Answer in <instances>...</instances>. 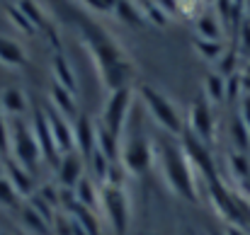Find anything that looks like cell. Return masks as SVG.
Here are the masks:
<instances>
[{"instance_id":"obj_1","label":"cell","mask_w":250,"mask_h":235,"mask_svg":"<svg viewBox=\"0 0 250 235\" xmlns=\"http://www.w3.org/2000/svg\"><path fill=\"white\" fill-rule=\"evenodd\" d=\"M81 37H83L87 54L95 61V68H97V76L102 80V85L109 92L131 87V80L136 78V73H134V66L126 59L122 44L112 34H107L102 27L90 24V22L81 24Z\"/></svg>"},{"instance_id":"obj_2","label":"cell","mask_w":250,"mask_h":235,"mask_svg":"<svg viewBox=\"0 0 250 235\" xmlns=\"http://www.w3.org/2000/svg\"><path fill=\"white\" fill-rule=\"evenodd\" d=\"M153 162L161 170V177L166 182V187L177 194L180 199L197 204L199 199V189H197V172L192 170L189 160L185 157L180 146H172L167 141H161L158 146H153Z\"/></svg>"},{"instance_id":"obj_3","label":"cell","mask_w":250,"mask_h":235,"mask_svg":"<svg viewBox=\"0 0 250 235\" xmlns=\"http://www.w3.org/2000/svg\"><path fill=\"white\" fill-rule=\"evenodd\" d=\"M139 97H141V104L146 107V112L151 114V119L166 131L170 136H180L187 131V124L182 121L177 107L167 99L163 92H158L156 87L151 85H141L139 87Z\"/></svg>"},{"instance_id":"obj_4","label":"cell","mask_w":250,"mask_h":235,"mask_svg":"<svg viewBox=\"0 0 250 235\" xmlns=\"http://www.w3.org/2000/svg\"><path fill=\"white\" fill-rule=\"evenodd\" d=\"M100 206L104 218L109 221L112 231L117 235H124L129 231V218H131V206H129V196L124 192V187H109L102 184L100 187Z\"/></svg>"},{"instance_id":"obj_5","label":"cell","mask_w":250,"mask_h":235,"mask_svg":"<svg viewBox=\"0 0 250 235\" xmlns=\"http://www.w3.org/2000/svg\"><path fill=\"white\" fill-rule=\"evenodd\" d=\"M10 157L22 165L27 172H32L37 167V162L42 160V151L34 141V134L29 129V124L15 119L10 124Z\"/></svg>"},{"instance_id":"obj_6","label":"cell","mask_w":250,"mask_h":235,"mask_svg":"<svg viewBox=\"0 0 250 235\" xmlns=\"http://www.w3.org/2000/svg\"><path fill=\"white\" fill-rule=\"evenodd\" d=\"M131 104H134V87L109 92V97L104 102V109H102V117H100V124L109 134L122 138V134L126 129V121H129V114H131Z\"/></svg>"},{"instance_id":"obj_7","label":"cell","mask_w":250,"mask_h":235,"mask_svg":"<svg viewBox=\"0 0 250 235\" xmlns=\"http://www.w3.org/2000/svg\"><path fill=\"white\" fill-rule=\"evenodd\" d=\"M180 148H182V153H185V157L189 160L192 170L197 172V177H199L204 184L219 179V175H216V162H214V157L209 153L207 143H202L197 136H192L189 131H185V134H182Z\"/></svg>"},{"instance_id":"obj_8","label":"cell","mask_w":250,"mask_h":235,"mask_svg":"<svg viewBox=\"0 0 250 235\" xmlns=\"http://www.w3.org/2000/svg\"><path fill=\"white\" fill-rule=\"evenodd\" d=\"M119 165L124 167L126 175H146L153 165V146L141 138V136H131L124 146H122V156H119Z\"/></svg>"},{"instance_id":"obj_9","label":"cell","mask_w":250,"mask_h":235,"mask_svg":"<svg viewBox=\"0 0 250 235\" xmlns=\"http://www.w3.org/2000/svg\"><path fill=\"white\" fill-rule=\"evenodd\" d=\"M214 109L207 99H194L189 104V119H187V131L192 136H197L202 143H211L214 141Z\"/></svg>"},{"instance_id":"obj_10","label":"cell","mask_w":250,"mask_h":235,"mask_svg":"<svg viewBox=\"0 0 250 235\" xmlns=\"http://www.w3.org/2000/svg\"><path fill=\"white\" fill-rule=\"evenodd\" d=\"M29 129H32L34 141H37V146H39V151H42V157H44V160H49V162L56 167V165H59V160H61V156H59V151H56V146H54L51 129H49V121H46V112L34 109Z\"/></svg>"},{"instance_id":"obj_11","label":"cell","mask_w":250,"mask_h":235,"mask_svg":"<svg viewBox=\"0 0 250 235\" xmlns=\"http://www.w3.org/2000/svg\"><path fill=\"white\" fill-rule=\"evenodd\" d=\"M46 121H49V129H51V138H54V146L59 151V156H66L71 151H76V141H73V124L61 117L54 107L46 109Z\"/></svg>"},{"instance_id":"obj_12","label":"cell","mask_w":250,"mask_h":235,"mask_svg":"<svg viewBox=\"0 0 250 235\" xmlns=\"http://www.w3.org/2000/svg\"><path fill=\"white\" fill-rule=\"evenodd\" d=\"M83 165L85 157L78 151H71L66 156H61L56 172H59V187L61 189H73L81 179H83Z\"/></svg>"},{"instance_id":"obj_13","label":"cell","mask_w":250,"mask_h":235,"mask_svg":"<svg viewBox=\"0 0 250 235\" xmlns=\"http://www.w3.org/2000/svg\"><path fill=\"white\" fill-rule=\"evenodd\" d=\"M73 141H76V151L87 162V157L95 153V121L90 117H85V114L76 117V121H73Z\"/></svg>"},{"instance_id":"obj_14","label":"cell","mask_w":250,"mask_h":235,"mask_svg":"<svg viewBox=\"0 0 250 235\" xmlns=\"http://www.w3.org/2000/svg\"><path fill=\"white\" fill-rule=\"evenodd\" d=\"M5 177L12 182V187L17 189V194L22 199H29L34 194V182H32V172H27L22 165H17L12 157L5 160Z\"/></svg>"},{"instance_id":"obj_15","label":"cell","mask_w":250,"mask_h":235,"mask_svg":"<svg viewBox=\"0 0 250 235\" xmlns=\"http://www.w3.org/2000/svg\"><path fill=\"white\" fill-rule=\"evenodd\" d=\"M112 15H114L122 24H126V27H131V29L148 24L146 17H144V12H141V7H139V0H117L114 7H112Z\"/></svg>"},{"instance_id":"obj_16","label":"cell","mask_w":250,"mask_h":235,"mask_svg":"<svg viewBox=\"0 0 250 235\" xmlns=\"http://www.w3.org/2000/svg\"><path fill=\"white\" fill-rule=\"evenodd\" d=\"M95 148L107 157L109 162H119L122 156V146H119V136L109 134L100 121H95Z\"/></svg>"},{"instance_id":"obj_17","label":"cell","mask_w":250,"mask_h":235,"mask_svg":"<svg viewBox=\"0 0 250 235\" xmlns=\"http://www.w3.org/2000/svg\"><path fill=\"white\" fill-rule=\"evenodd\" d=\"M0 63L7 68H22L27 66V51L20 41L0 37Z\"/></svg>"},{"instance_id":"obj_18","label":"cell","mask_w":250,"mask_h":235,"mask_svg":"<svg viewBox=\"0 0 250 235\" xmlns=\"http://www.w3.org/2000/svg\"><path fill=\"white\" fill-rule=\"evenodd\" d=\"M49 97H51V107H54L61 117H66V119H76V117H78V114H76V97H73V92H68L66 87H61V85L54 82Z\"/></svg>"},{"instance_id":"obj_19","label":"cell","mask_w":250,"mask_h":235,"mask_svg":"<svg viewBox=\"0 0 250 235\" xmlns=\"http://www.w3.org/2000/svg\"><path fill=\"white\" fill-rule=\"evenodd\" d=\"M51 73H54V82L66 87L68 92H76V73L71 68V63L66 61L63 54H54L51 59Z\"/></svg>"},{"instance_id":"obj_20","label":"cell","mask_w":250,"mask_h":235,"mask_svg":"<svg viewBox=\"0 0 250 235\" xmlns=\"http://www.w3.org/2000/svg\"><path fill=\"white\" fill-rule=\"evenodd\" d=\"M194 32L197 39H207V41H221L224 34V24L219 22V17L214 12H204L197 22H194Z\"/></svg>"},{"instance_id":"obj_21","label":"cell","mask_w":250,"mask_h":235,"mask_svg":"<svg viewBox=\"0 0 250 235\" xmlns=\"http://www.w3.org/2000/svg\"><path fill=\"white\" fill-rule=\"evenodd\" d=\"M73 196H76V201L85 206V209H97L100 206V187H97V182H92L90 177H83L76 187H73Z\"/></svg>"},{"instance_id":"obj_22","label":"cell","mask_w":250,"mask_h":235,"mask_svg":"<svg viewBox=\"0 0 250 235\" xmlns=\"http://www.w3.org/2000/svg\"><path fill=\"white\" fill-rule=\"evenodd\" d=\"M0 107H2V112H7L12 117H20V114L27 112V95L17 87H10L0 95Z\"/></svg>"},{"instance_id":"obj_23","label":"cell","mask_w":250,"mask_h":235,"mask_svg":"<svg viewBox=\"0 0 250 235\" xmlns=\"http://www.w3.org/2000/svg\"><path fill=\"white\" fill-rule=\"evenodd\" d=\"M204 92H207V102L224 104L226 102V78H221L219 73H209L204 78Z\"/></svg>"},{"instance_id":"obj_24","label":"cell","mask_w":250,"mask_h":235,"mask_svg":"<svg viewBox=\"0 0 250 235\" xmlns=\"http://www.w3.org/2000/svg\"><path fill=\"white\" fill-rule=\"evenodd\" d=\"M22 226H24L32 235H51V226H49L29 204L22 206Z\"/></svg>"},{"instance_id":"obj_25","label":"cell","mask_w":250,"mask_h":235,"mask_svg":"<svg viewBox=\"0 0 250 235\" xmlns=\"http://www.w3.org/2000/svg\"><path fill=\"white\" fill-rule=\"evenodd\" d=\"M15 5H17L20 12L37 27V32H39V29H51L49 22H46V17H44V12H42V7L37 5V0H17Z\"/></svg>"},{"instance_id":"obj_26","label":"cell","mask_w":250,"mask_h":235,"mask_svg":"<svg viewBox=\"0 0 250 235\" xmlns=\"http://www.w3.org/2000/svg\"><path fill=\"white\" fill-rule=\"evenodd\" d=\"M229 131H231V141L236 146V153H246L250 148V131H248V126L243 124V119L236 117L231 121V129Z\"/></svg>"},{"instance_id":"obj_27","label":"cell","mask_w":250,"mask_h":235,"mask_svg":"<svg viewBox=\"0 0 250 235\" xmlns=\"http://www.w3.org/2000/svg\"><path fill=\"white\" fill-rule=\"evenodd\" d=\"M229 170H231V175H233V179L236 182H248L250 179V162L246 153H229Z\"/></svg>"},{"instance_id":"obj_28","label":"cell","mask_w":250,"mask_h":235,"mask_svg":"<svg viewBox=\"0 0 250 235\" xmlns=\"http://www.w3.org/2000/svg\"><path fill=\"white\" fill-rule=\"evenodd\" d=\"M194 49L204 61H219L226 54V46L221 41H207V39H197V37H194Z\"/></svg>"},{"instance_id":"obj_29","label":"cell","mask_w":250,"mask_h":235,"mask_svg":"<svg viewBox=\"0 0 250 235\" xmlns=\"http://www.w3.org/2000/svg\"><path fill=\"white\" fill-rule=\"evenodd\" d=\"M139 7H141V12H144V17H146V22L148 24H156V27H166L167 24V17L166 12L153 2V0H139Z\"/></svg>"},{"instance_id":"obj_30","label":"cell","mask_w":250,"mask_h":235,"mask_svg":"<svg viewBox=\"0 0 250 235\" xmlns=\"http://www.w3.org/2000/svg\"><path fill=\"white\" fill-rule=\"evenodd\" d=\"M20 194H17V189L12 187V182L5 177V175H0V206L2 209H15V206H20Z\"/></svg>"},{"instance_id":"obj_31","label":"cell","mask_w":250,"mask_h":235,"mask_svg":"<svg viewBox=\"0 0 250 235\" xmlns=\"http://www.w3.org/2000/svg\"><path fill=\"white\" fill-rule=\"evenodd\" d=\"M87 162H90V167H92V177L100 182V187L104 184V179H107V175H109V167H112V162L107 160V157L102 156L97 148H95V153L87 157Z\"/></svg>"},{"instance_id":"obj_32","label":"cell","mask_w":250,"mask_h":235,"mask_svg":"<svg viewBox=\"0 0 250 235\" xmlns=\"http://www.w3.org/2000/svg\"><path fill=\"white\" fill-rule=\"evenodd\" d=\"M7 20H10L20 32H24L27 37H34V34H37V27H34V24H32V22L20 12V7H17V5H10V7H7Z\"/></svg>"},{"instance_id":"obj_33","label":"cell","mask_w":250,"mask_h":235,"mask_svg":"<svg viewBox=\"0 0 250 235\" xmlns=\"http://www.w3.org/2000/svg\"><path fill=\"white\" fill-rule=\"evenodd\" d=\"M233 66H236V51L233 49H226V54L216 61V71L221 78H231L233 76Z\"/></svg>"},{"instance_id":"obj_34","label":"cell","mask_w":250,"mask_h":235,"mask_svg":"<svg viewBox=\"0 0 250 235\" xmlns=\"http://www.w3.org/2000/svg\"><path fill=\"white\" fill-rule=\"evenodd\" d=\"M81 2H83L85 7H90L92 12H100V15H109L117 0H81Z\"/></svg>"},{"instance_id":"obj_35","label":"cell","mask_w":250,"mask_h":235,"mask_svg":"<svg viewBox=\"0 0 250 235\" xmlns=\"http://www.w3.org/2000/svg\"><path fill=\"white\" fill-rule=\"evenodd\" d=\"M241 87H243V82H241V76H231V78H226V102H233L238 95H241Z\"/></svg>"},{"instance_id":"obj_36","label":"cell","mask_w":250,"mask_h":235,"mask_svg":"<svg viewBox=\"0 0 250 235\" xmlns=\"http://www.w3.org/2000/svg\"><path fill=\"white\" fill-rule=\"evenodd\" d=\"M0 153H10V124L0 119Z\"/></svg>"},{"instance_id":"obj_37","label":"cell","mask_w":250,"mask_h":235,"mask_svg":"<svg viewBox=\"0 0 250 235\" xmlns=\"http://www.w3.org/2000/svg\"><path fill=\"white\" fill-rule=\"evenodd\" d=\"M153 2L166 12L167 17H175V15H177V10H180V2H177V0H153Z\"/></svg>"},{"instance_id":"obj_38","label":"cell","mask_w":250,"mask_h":235,"mask_svg":"<svg viewBox=\"0 0 250 235\" xmlns=\"http://www.w3.org/2000/svg\"><path fill=\"white\" fill-rule=\"evenodd\" d=\"M238 117L243 119V124L248 126V131H250V95L243 97V104H241V114Z\"/></svg>"},{"instance_id":"obj_39","label":"cell","mask_w":250,"mask_h":235,"mask_svg":"<svg viewBox=\"0 0 250 235\" xmlns=\"http://www.w3.org/2000/svg\"><path fill=\"white\" fill-rule=\"evenodd\" d=\"M224 235H248V233H246V231H243L241 226H229V228H226V233H224Z\"/></svg>"},{"instance_id":"obj_40","label":"cell","mask_w":250,"mask_h":235,"mask_svg":"<svg viewBox=\"0 0 250 235\" xmlns=\"http://www.w3.org/2000/svg\"><path fill=\"white\" fill-rule=\"evenodd\" d=\"M246 2V12H248V17H250V0H243Z\"/></svg>"},{"instance_id":"obj_41","label":"cell","mask_w":250,"mask_h":235,"mask_svg":"<svg viewBox=\"0 0 250 235\" xmlns=\"http://www.w3.org/2000/svg\"><path fill=\"white\" fill-rule=\"evenodd\" d=\"M0 175H5V162L0 160Z\"/></svg>"},{"instance_id":"obj_42","label":"cell","mask_w":250,"mask_h":235,"mask_svg":"<svg viewBox=\"0 0 250 235\" xmlns=\"http://www.w3.org/2000/svg\"><path fill=\"white\" fill-rule=\"evenodd\" d=\"M204 2H207V5H214V2H216V0H204Z\"/></svg>"},{"instance_id":"obj_43","label":"cell","mask_w":250,"mask_h":235,"mask_svg":"<svg viewBox=\"0 0 250 235\" xmlns=\"http://www.w3.org/2000/svg\"><path fill=\"white\" fill-rule=\"evenodd\" d=\"M233 2H238V5H243V0H233Z\"/></svg>"},{"instance_id":"obj_44","label":"cell","mask_w":250,"mask_h":235,"mask_svg":"<svg viewBox=\"0 0 250 235\" xmlns=\"http://www.w3.org/2000/svg\"><path fill=\"white\" fill-rule=\"evenodd\" d=\"M0 119H2V107H0Z\"/></svg>"}]
</instances>
